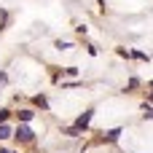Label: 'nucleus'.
<instances>
[{"instance_id": "obj_1", "label": "nucleus", "mask_w": 153, "mask_h": 153, "mask_svg": "<svg viewBox=\"0 0 153 153\" xmlns=\"http://www.w3.org/2000/svg\"><path fill=\"white\" fill-rule=\"evenodd\" d=\"M13 137H16L19 143H30V140H32L35 134H32V129H30V126H19V129L13 132Z\"/></svg>"}, {"instance_id": "obj_2", "label": "nucleus", "mask_w": 153, "mask_h": 153, "mask_svg": "<svg viewBox=\"0 0 153 153\" xmlns=\"http://www.w3.org/2000/svg\"><path fill=\"white\" fill-rule=\"evenodd\" d=\"M91 113H94V110H86V113H83V116L75 121V129H81V132H83V129L89 126V121H91Z\"/></svg>"}, {"instance_id": "obj_3", "label": "nucleus", "mask_w": 153, "mask_h": 153, "mask_svg": "<svg viewBox=\"0 0 153 153\" xmlns=\"http://www.w3.org/2000/svg\"><path fill=\"white\" fill-rule=\"evenodd\" d=\"M118 137H121V129H110V132H105V140H108V143H116Z\"/></svg>"}, {"instance_id": "obj_4", "label": "nucleus", "mask_w": 153, "mask_h": 153, "mask_svg": "<svg viewBox=\"0 0 153 153\" xmlns=\"http://www.w3.org/2000/svg\"><path fill=\"white\" fill-rule=\"evenodd\" d=\"M13 132H11V126H5V124H0V140H8Z\"/></svg>"}, {"instance_id": "obj_5", "label": "nucleus", "mask_w": 153, "mask_h": 153, "mask_svg": "<svg viewBox=\"0 0 153 153\" xmlns=\"http://www.w3.org/2000/svg\"><path fill=\"white\" fill-rule=\"evenodd\" d=\"M32 110H19V121H32Z\"/></svg>"}, {"instance_id": "obj_6", "label": "nucleus", "mask_w": 153, "mask_h": 153, "mask_svg": "<svg viewBox=\"0 0 153 153\" xmlns=\"http://www.w3.org/2000/svg\"><path fill=\"white\" fill-rule=\"evenodd\" d=\"M35 105H40V108H48V102H46V97H35Z\"/></svg>"}, {"instance_id": "obj_7", "label": "nucleus", "mask_w": 153, "mask_h": 153, "mask_svg": "<svg viewBox=\"0 0 153 153\" xmlns=\"http://www.w3.org/2000/svg\"><path fill=\"white\" fill-rule=\"evenodd\" d=\"M143 110H145V113H143V116H145V118H151V121H153V108H148V105H145V108H143Z\"/></svg>"}, {"instance_id": "obj_8", "label": "nucleus", "mask_w": 153, "mask_h": 153, "mask_svg": "<svg viewBox=\"0 0 153 153\" xmlns=\"http://www.w3.org/2000/svg\"><path fill=\"white\" fill-rule=\"evenodd\" d=\"M8 116H11L8 110H0V124H5V118H8Z\"/></svg>"}, {"instance_id": "obj_9", "label": "nucleus", "mask_w": 153, "mask_h": 153, "mask_svg": "<svg viewBox=\"0 0 153 153\" xmlns=\"http://www.w3.org/2000/svg\"><path fill=\"white\" fill-rule=\"evenodd\" d=\"M97 3H100V5H102V8H105V0H97Z\"/></svg>"}, {"instance_id": "obj_10", "label": "nucleus", "mask_w": 153, "mask_h": 153, "mask_svg": "<svg viewBox=\"0 0 153 153\" xmlns=\"http://www.w3.org/2000/svg\"><path fill=\"white\" fill-rule=\"evenodd\" d=\"M0 153H11V151H0Z\"/></svg>"}, {"instance_id": "obj_11", "label": "nucleus", "mask_w": 153, "mask_h": 153, "mask_svg": "<svg viewBox=\"0 0 153 153\" xmlns=\"http://www.w3.org/2000/svg\"><path fill=\"white\" fill-rule=\"evenodd\" d=\"M151 100H153V94H151Z\"/></svg>"}]
</instances>
